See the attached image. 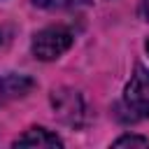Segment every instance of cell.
Wrapping results in <instances>:
<instances>
[{
    "instance_id": "ba28073f",
    "label": "cell",
    "mask_w": 149,
    "mask_h": 149,
    "mask_svg": "<svg viewBox=\"0 0 149 149\" xmlns=\"http://www.w3.org/2000/svg\"><path fill=\"white\" fill-rule=\"evenodd\" d=\"M140 12H142V16L149 21V0H142V7H140Z\"/></svg>"
},
{
    "instance_id": "5b68a950",
    "label": "cell",
    "mask_w": 149,
    "mask_h": 149,
    "mask_svg": "<svg viewBox=\"0 0 149 149\" xmlns=\"http://www.w3.org/2000/svg\"><path fill=\"white\" fill-rule=\"evenodd\" d=\"M14 147H63V140L47 128H30L14 140Z\"/></svg>"
},
{
    "instance_id": "52a82bcc",
    "label": "cell",
    "mask_w": 149,
    "mask_h": 149,
    "mask_svg": "<svg viewBox=\"0 0 149 149\" xmlns=\"http://www.w3.org/2000/svg\"><path fill=\"white\" fill-rule=\"evenodd\" d=\"M114 147H149V140L147 137H140V135H121L119 140H114Z\"/></svg>"
},
{
    "instance_id": "277c9868",
    "label": "cell",
    "mask_w": 149,
    "mask_h": 149,
    "mask_svg": "<svg viewBox=\"0 0 149 149\" xmlns=\"http://www.w3.org/2000/svg\"><path fill=\"white\" fill-rule=\"evenodd\" d=\"M35 86L33 77L28 74H16V72H9L5 77H0V105H7L12 100H19L23 98L26 93H30Z\"/></svg>"
},
{
    "instance_id": "9c48e42d",
    "label": "cell",
    "mask_w": 149,
    "mask_h": 149,
    "mask_svg": "<svg viewBox=\"0 0 149 149\" xmlns=\"http://www.w3.org/2000/svg\"><path fill=\"white\" fill-rule=\"evenodd\" d=\"M144 49H147V54H149V40H147V44H144Z\"/></svg>"
},
{
    "instance_id": "7a4b0ae2",
    "label": "cell",
    "mask_w": 149,
    "mask_h": 149,
    "mask_svg": "<svg viewBox=\"0 0 149 149\" xmlns=\"http://www.w3.org/2000/svg\"><path fill=\"white\" fill-rule=\"evenodd\" d=\"M72 42H74V37L65 26H49V28L35 33L30 49H33V56L40 61H56L72 47Z\"/></svg>"
},
{
    "instance_id": "3957f363",
    "label": "cell",
    "mask_w": 149,
    "mask_h": 149,
    "mask_svg": "<svg viewBox=\"0 0 149 149\" xmlns=\"http://www.w3.org/2000/svg\"><path fill=\"white\" fill-rule=\"evenodd\" d=\"M51 105L56 116L72 128H81L86 121V105L84 98L74 91V88H58L51 93Z\"/></svg>"
},
{
    "instance_id": "8992f818",
    "label": "cell",
    "mask_w": 149,
    "mask_h": 149,
    "mask_svg": "<svg viewBox=\"0 0 149 149\" xmlns=\"http://www.w3.org/2000/svg\"><path fill=\"white\" fill-rule=\"evenodd\" d=\"M33 2L44 9H74V7L88 5V0H33Z\"/></svg>"
},
{
    "instance_id": "6da1fadb",
    "label": "cell",
    "mask_w": 149,
    "mask_h": 149,
    "mask_svg": "<svg viewBox=\"0 0 149 149\" xmlns=\"http://www.w3.org/2000/svg\"><path fill=\"white\" fill-rule=\"evenodd\" d=\"M128 114L123 116L126 121H137L149 116V70L137 65L130 81L126 84L123 91V105H121Z\"/></svg>"
}]
</instances>
